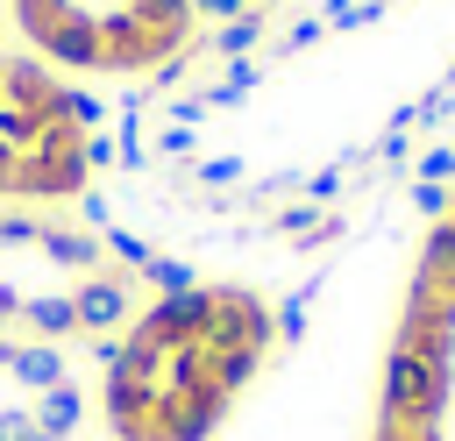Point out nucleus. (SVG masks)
<instances>
[{"label":"nucleus","mask_w":455,"mask_h":441,"mask_svg":"<svg viewBox=\"0 0 455 441\" xmlns=\"http://www.w3.org/2000/svg\"><path fill=\"white\" fill-rule=\"evenodd\" d=\"M277 349V306L256 285L156 292L100 356L92 413L107 441H213Z\"/></svg>","instance_id":"nucleus-1"},{"label":"nucleus","mask_w":455,"mask_h":441,"mask_svg":"<svg viewBox=\"0 0 455 441\" xmlns=\"http://www.w3.org/2000/svg\"><path fill=\"white\" fill-rule=\"evenodd\" d=\"M363 441H455V206L405 270Z\"/></svg>","instance_id":"nucleus-2"},{"label":"nucleus","mask_w":455,"mask_h":441,"mask_svg":"<svg viewBox=\"0 0 455 441\" xmlns=\"http://www.w3.org/2000/svg\"><path fill=\"white\" fill-rule=\"evenodd\" d=\"M92 128L100 100L64 85L43 57L0 50V199L7 206H64L92 185Z\"/></svg>","instance_id":"nucleus-3"},{"label":"nucleus","mask_w":455,"mask_h":441,"mask_svg":"<svg viewBox=\"0 0 455 441\" xmlns=\"http://www.w3.org/2000/svg\"><path fill=\"white\" fill-rule=\"evenodd\" d=\"M7 14L28 36V57L92 78H171L199 21L192 0H7Z\"/></svg>","instance_id":"nucleus-4"},{"label":"nucleus","mask_w":455,"mask_h":441,"mask_svg":"<svg viewBox=\"0 0 455 441\" xmlns=\"http://www.w3.org/2000/svg\"><path fill=\"white\" fill-rule=\"evenodd\" d=\"M92 391L64 341H0V441H78Z\"/></svg>","instance_id":"nucleus-5"},{"label":"nucleus","mask_w":455,"mask_h":441,"mask_svg":"<svg viewBox=\"0 0 455 441\" xmlns=\"http://www.w3.org/2000/svg\"><path fill=\"white\" fill-rule=\"evenodd\" d=\"M256 36H263V21H256V14H242V21H220V36H213V43H220V57H249V50H256Z\"/></svg>","instance_id":"nucleus-6"},{"label":"nucleus","mask_w":455,"mask_h":441,"mask_svg":"<svg viewBox=\"0 0 455 441\" xmlns=\"http://www.w3.org/2000/svg\"><path fill=\"white\" fill-rule=\"evenodd\" d=\"M412 206H419L427 220H441V213L455 206V192H448V185H427V178H419V185H412Z\"/></svg>","instance_id":"nucleus-7"},{"label":"nucleus","mask_w":455,"mask_h":441,"mask_svg":"<svg viewBox=\"0 0 455 441\" xmlns=\"http://www.w3.org/2000/svg\"><path fill=\"white\" fill-rule=\"evenodd\" d=\"M320 28H327V21H291V28H284V50H313Z\"/></svg>","instance_id":"nucleus-8"},{"label":"nucleus","mask_w":455,"mask_h":441,"mask_svg":"<svg viewBox=\"0 0 455 441\" xmlns=\"http://www.w3.org/2000/svg\"><path fill=\"white\" fill-rule=\"evenodd\" d=\"M448 192H455V178H448Z\"/></svg>","instance_id":"nucleus-9"}]
</instances>
